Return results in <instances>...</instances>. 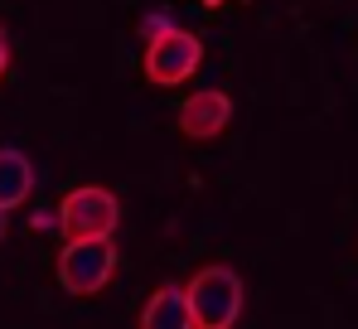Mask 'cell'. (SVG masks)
I'll list each match as a JSON object with an SVG mask.
<instances>
[{"label":"cell","instance_id":"1","mask_svg":"<svg viewBox=\"0 0 358 329\" xmlns=\"http://www.w3.org/2000/svg\"><path fill=\"white\" fill-rule=\"evenodd\" d=\"M194 329H233L242 315V276L233 267H199L189 276Z\"/></svg>","mask_w":358,"mask_h":329},{"label":"cell","instance_id":"2","mask_svg":"<svg viewBox=\"0 0 358 329\" xmlns=\"http://www.w3.org/2000/svg\"><path fill=\"white\" fill-rule=\"evenodd\" d=\"M117 272L112 237H68L59 252V286L68 295H97Z\"/></svg>","mask_w":358,"mask_h":329},{"label":"cell","instance_id":"3","mask_svg":"<svg viewBox=\"0 0 358 329\" xmlns=\"http://www.w3.org/2000/svg\"><path fill=\"white\" fill-rule=\"evenodd\" d=\"M121 223V204L112 189L102 184H78L68 189L59 204V227L63 237H112Z\"/></svg>","mask_w":358,"mask_h":329},{"label":"cell","instance_id":"4","mask_svg":"<svg viewBox=\"0 0 358 329\" xmlns=\"http://www.w3.org/2000/svg\"><path fill=\"white\" fill-rule=\"evenodd\" d=\"M199 68H203V39L189 34V29L170 24L160 39L145 44V83H155V88H179Z\"/></svg>","mask_w":358,"mask_h":329},{"label":"cell","instance_id":"5","mask_svg":"<svg viewBox=\"0 0 358 329\" xmlns=\"http://www.w3.org/2000/svg\"><path fill=\"white\" fill-rule=\"evenodd\" d=\"M228 121H233V97L223 92V88H203V92H194V97H184L179 102V136L184 141H218L223 131H228Z\"/></svg>","mask_w":358,"mask_h":329},{"label":"cell","instance_id":"6","mask_svg":"<svg viewBox=\"0 0 358 329\" xmlns=\"http://www.w3.org/2000/svg\"><path fill=\"white\" fill-rule=\"evenodd\" d=\"M141 325L145 329H194L189 290H184V286H160V290H150V300H145V310H141Z\"/></svg>","mask_w":358,"mask_h":329},{"label":"cell","instance_id":"7","mask_svg":"<svg viewBox=\"0 0 358 329\" xmlns=\"http://www.w3.org/2000/svg\"><path fill=\"white\" fill-rule=\"evenodd\" d=\"M29 189H34V164H29V155L15 150V146H5L0 150V209L5 214L20 209L29 199Z\"/></svg>","mask_w":358,"mask_h":329},{"label":"cell","instance_id":"8","mask_svg":"<svg viewBox=\"0 0 358 329\" xmlns=\"http://www.w3.org/2000/svg\"><path fill=\"white\" fill-rule=\"evenodd\" d=\"M165 29H170V20H165V15H145V20H141V34H145V44H150V39H160Z\"/></svg>","mask_w":358,"mask_h":329},{"label":"cell","instance_id":"9","mask_svg":"<svg viewBox=\"0 0 358 329\" xmlns=\"http://www.w3.org/2000/svg\"><path fill=\"white\" fill-rule=\"evenodd\" d=\"M10 73V34H5V24H0V78Z\"/></svg>","mask_w":358,"mask_h":329},{"label":"cell","instance_id":"10","mask_svg":"<svg viewBox=\"0 0 358 329\" xmlns=\"http://www.w3.org/2000/svg\"><path fill=\"white\" fill-rule=\"evenodd\" d=\"M0 237H5V209H0Z\"/></svg>","mask_w":358,"mask_h":329}]
</instances>
